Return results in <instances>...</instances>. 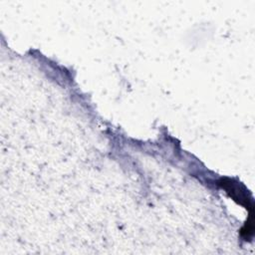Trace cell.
Wrapping results in <instances>:
<instances>
[{
    "mask_svg": "<svg viewBox=\"0 0 255 255\" xmlns=\"http://www.w3.org/2000/svg\"><path fill=\"white\" fill-rule=\"evenodd\" d=\"M220 186L226 190V192L237 202L244 205L247 209H250L253 211V205L250 201V198L247 196V191L238 184L237 182L230 180V179H222L219 182Z\"/></svg>",
    "mask_w": 255,
    "mask_h": 255,
    "instance_id": "cell-1",
    "label": "cell"
}]
</instances>
